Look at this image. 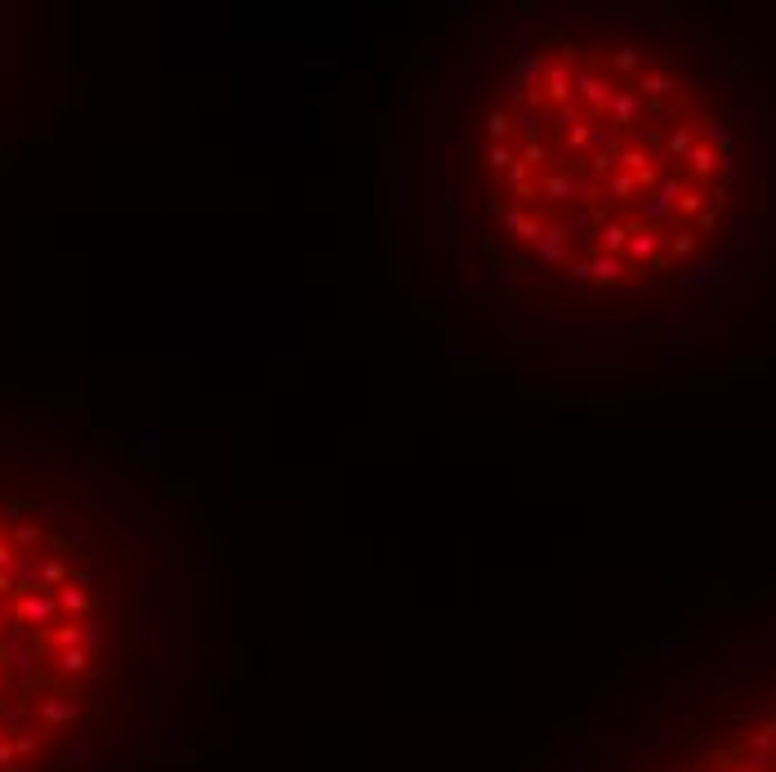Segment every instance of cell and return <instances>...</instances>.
I'll return each instance as SVG.
<instances>
[{"mask_svg": "<svg viewBox=\"0 0 776 772\" xmlns=\"http://www.w3.org/2000/svg\"><path fill=\"white\" fill-rule=\"evenodd\" d=\"M482 175L518 255L562 282L625 291L687 268L718 237L736 192V134L665 54L554 36L500 85Z\"/></svg>", "mask_w": 776, "mask_h": 772, "instance_id": "1", "label": "cell"}, {"mask_svg": "<svg viewBox=\"0 0 776 772\" xmlns=\"http://www.w3.org/2000/svg\"><path fill=\"white\" fill-rule=\"evenodd\" d=\"M94 572L45 518L0 509V772H27L81 719L99 670Z\"/></svg>", "mask_w": 776, "mask_h": 772, "instance_id": "2", "label": "cell"}, {"mask_svg": "<svg viewBox=\"0 0 776 772\" xmlns=\"http://www.w3.org/2000/svg\"><path fill=\"white\" fill-rule=\"evenodd\" d=\"M687 772H776V710L732 732Z\"/></svg>", "mask_w": 776, "mask_h": 772, "instance_id": "3", "label": "cell"}]
</instances>
